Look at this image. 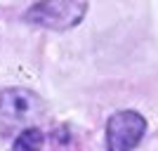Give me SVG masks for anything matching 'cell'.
<instances>
[{
  "instance_id": "7a4b0ae2",
  "label": "cell",
  "mask_w": 158,
  "mask_h": 151,
  "mask_svg": "<svg viewBox=\"0 0 158 151\" xmlns=\"http://www.w3.org/2000/svg\"><path fill=\"white\" fill-rule=\"evenodd\" d=\"M87 14V0H38L24 12V21L50 31H69Z\"/></svg>"
},
{
  "instance_id": "277c9868",
  "label": "cell",
  "mask_w": 158,
  "mask_h": 151,
  "mask_svg": "<svg viewBox=\"0 0 158 151\" xmlns=\"http://www.w3.org/2000/svg\"><path fill=\"white\" fill-rule=\"evenodd\" d=\"M45 144V135L40 128H26L14 137L12 151H40Z\"/></svg>"
},
{
  "instance_id": "6da1fadb",
  "label": "cell",
  "mask_w": 158,
  "mask_h": 151,
  "mask_svg": "<svg viewBox=\"0 0 158 151\" xmlns=\"http://www.w3.org/2000/svg\"><path fill=\"white\" fill-rule=\"evenodd\" d=\"M47 106L40 94L26 87L0 90V137H17L26 128H38Z\"/></svg>"
},
{
  "instance_id": "3957f363",
  "label": "cell",
  "mask_w": 158,
  "mask_h": 151,
  "mask_svg": "<svg viewBox=\"0 0 158 151\" xmlns=\"http://www.w3.org/2000/svg\"><path fill=\"white\" fill-rule=\"evenodd\" d=\"M146 120L135 109H123L106 120V151H135L144 139Z\"/></svg>"
}]
</instances>
